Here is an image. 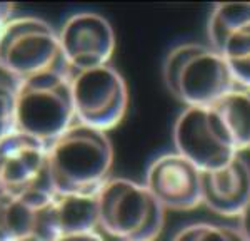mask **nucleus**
I'll use <instances>...</instances> for the list:
<instances>
[{
  "mask_svg": "<svg viewBox=\"0 0 250 241\" xmlns=\"http://www.w3.org/2000/svg\"><path fill=\"white\" fill-rule=\"evenodd\" d=\"M112 166L108 136L79 122L48 146V176L59 194L97 196L112 178Z\"/></svg>",
  "mask_w": 250,
  "mask_h": 241,
  "instance_id": "f257e3e1",
  "label": "nucleus"
},
{
  "mask_svg": "<svg viewBox=\"0 0 250 241\" xmlns=\"http://www.w3.org/2000/svg\"><path fill=\"white\" fill-rule=\"evenodd\" d=\"M162 79L185 107H210L237 87L225 59L210 46L184 42L167 52Z\"/></svg>",
  "mask_w": 250,
  "mask_h": 241,
  "instance_id": "f03ea898",
  "label": "nucleus"
},
{
  "mask_svg": "<svg viewBox=\"0 0 250 241\" xmlns=\"http://www.w3.org/2000/svg\"><path fill=\"white\" fill-rule=\"evenodd\" d=\"M72 71L57 67L23 79L15 96V131L50 146L74 126Z\"/></svg>",
  "mask_w": 250,
  "mask_h": 241,
  "instance_id": "7ed1b4c3",
  "label": "nucleus"
},
{
  "mask_svg": "<svg viewBox=\"0 0 250 241\" xmlns=\"http://www.w3.org/2000/svg\"><path fill=\"white\" fill-rule=\"evenodd\" d=\"M99 226L117 241H155L162 235L165 210L147 186L112 176L97 194Z\"/></svg>",
  "mask_w": 250,
  "mask_h": 241,
  "instance_id": "20e7f679",
  "label": "nucleus"
},
{
  "mask_svg": "<svg viewBox=\"0 0 250 241\" xmlns=\"http://www.w3.org/2000/svg\"><path fill=\"white\" fill-rule=\"evenodd\" d=\"M0 64L22 80L65 66L59 32L39 17H14L0 35Z\"/></svg>",
  "mask_w": 250,
  "mask_h": 241,
  "instance_id": "39448f33",
  "label": "nucleus"
},
{
  "mask_svg": "<svg viewBox=\"0 0 250 241\" xmlns=\"http://www.w3.org/2000/svg\"><path fill=\"white\" fill-rule=\"evenodd\" d=\"M70 84L79 124L107 134L124 120L128 109V87L110 64L72 72Z\"/></svg>",
  "mask_w": 250,
  "mask_h": 241,
  "instance_id": "423d86ee",
  "label": "nucleus"
},
{
  "mask_svg": "<svg viewBox=\"0 0 250 241\" xmlns=\"http://www.w3.org/2000/svg\"><path fill=\"white\" fill-rule=\"evenodd\" d=\"M175 152L200 172L227 166L239 156L215 107H185L173 124Z\"/></svg>",
  "mask_w": 250,
  "mask_h": 241,
  "instance_id": "0eeeda50",
  "label": "nucleus"
},
{
  "mask_svg": "<svg viewBox=\"0 0 250 241\" xmlns=\"http://www.w3.org/2000/svg\"><path fill=\"white\" fill-rule=\"evenodd\" d=\"M54 191L48 176V144L14 131L0 141V198Z\"/></svg>",
  "mask_w": 250,
  "mask_h": 241,
  "instance_id": "6e6552de",
  "label": "nucleus"
},
{
  "mask_svg": "<svg viewBox=\"0 0 250 241\" xmlns=\"http://www.w3.org/2000/svg\"><path fill=\"white\" fill-rule=\"evenodd\" d=\"M60 52L72 72L108 66L115 52V32L97 12H77L67 17L59 30Z\"/></svg>",
  "mask_w": 250,
  "mask_h": 241,
  "instance_id": "1a4fd4ad",
  "label": "nucleus"
},
{
  "mask_svg": "<svg viewBox=\"0 0 250 241\" xmlns=\"http://www.w3.org/2000/svg\"><path fill=\"white\" fill-rule=\"evenodd\" d=\"M144 184L164 210L190 211L202 204V172L177 152L152 161Z\"/></svg>",
  "mask_w": 250,
  "mask_h": 241,
  "instance_id": "9d476101",
  "label": "nucleus"
},
{
  "mask_svg": "<svg viewBox=\"0 0 250 241\" xmlns=\"http://www.w3.org/2000/svg\"><path fill=\"white\" fill-rule=\"evenodd\" d=\"M97 226V196L54 193L37 208L34 235L43 241H57L65 236L95 231Z\"/></svg>",
  "mask_w": 250,
  "mask_h": 241,
  "instance_id": "9b49d317",
  "label": "nucleus"
},
{
  "mask_svg": "<svg viewBox=\"0 0 250 241\" xmlns=\"http://www.w3.org/2000/svg\"><path fill=\"white\" fill-rule=\"evenodd\" d=\"M250 203V166L235 156L227 166L202 172V204L225 218H240Z\"/></svg>",
  "mask_w": 250,
  "mask_h": 241,
  "instance_id": "f8f14e48",
  "label": "nucleus"
},
{
  "mask_svg": "<svg viewBox=\"0 0 250 241\" xmlns=\"http://www.w3.org/2000/svg\"><path fill=\"white\" fill-rule=\"evenodd\" d=\"M55 191L32 193L27 196L0 198V241H10L20 236L34 235L37 208Z\"/></svg>",
  "mask_w": 250,
  "mask_h": 241,
  "instance_id": "ddd939ff",
  "label": "nucleus"
},
{
  "mask_svg": "<svg viewBox=\"0 0 250 241\" xmlns=\"http://www.w3.org/2000/svg\"><path fill=\"white\" fill-rule=\"evenodd\" d=\"M213 107L237 152L250 151V87L237 86Z\"/></svg>",
  "mask_w": 250,
  "mask_h": 241,
  "instance_id": "4468645a",
  "label": "nucleus"
},
{
  "mask_svg": "<svg viewBox=\"0 0 250 241\" xmlns=\"http://www.w3.org/2000/svg\"><path fill=\"white\" fill-rule=\"evenodd\" d=\"M250 27V2L215 3L207 22L208 46L215 47L225 35Z\"/></svg>",
  "mask_w": 250,
  "mask_h": 241,
  "instance_id": "2eb2a0df",
  "label": "nucleus"
},
{
  "mask_svg": "<svg viewBox=\"0 0 250 241\" xmlns=\"http://www.w3.org/2000/svg\"><path fill=\"white\" fill-rule=\"evenodd\" d=\"M213 50L225 59L237 86L250 87V27L225 35Z\"/></svg>",
  "mask_w": 250,
  "mask_h": 241,
  "instance_id": "dca6fc26",
  "label": "nucleus"
},
{
  "mask_svg": "<svg viewBox=\"0 0 250 241\" xmlns=\"http://www.w3.org/2000/svg\"><path fill=\"white\" fill-rule=\"evenodd\" d=\"M172 241H247L240 228L219 223H192L175 233Z\"/></svg>",
  "mask_w": 250,
  "mask_h": 241,
  "instance_id": "f3484780",
  "label": "nucleus"
},
{
  "mask_svg": "<svg viewBox=\"0 0 250 241\" xmlns=\"http://www.w3.org/2000/svg\"><path fill=\"white\" fill-rule=\"evenodd\" d=\"M15 131V94L0 91V141Z\"/></svg>",
  "mask_w": 250,
  "mask_h": 241,
  "instance_id": "a211bd4d",
  "label": "nucleus"
},
{
  "mask_svg": "<svg viewBox=\"0 0 250 241\" xmlns=\"http://www.w3.org/2000/svg\"><path fill=\"white\" fill-rule=\"evenodd\" d=\"M20 84H22V79L0 64V91H7L17 96Z\"/></svg>",
  "mask_w": 250,
  "mask_h": 241,
  "instance_id": "6ab92c4d",
  "label": "nucleus"
},
{
  "mask_svg": "<svg viewBox=\"0 0 250 241\" xmlns=\"http://www.w3.org/2000/svg\"><path fill=\"white\" fill-rule=\"evenodd\" d=\"M14 9L12 3H0V35H2L5 25L14 19Z\"/></svg>",
  "mask_w": 250,
  "mask_h": 241,
  "instance_id": "aec40b11",
  "label": "nucleus"
},
{
  "mask_svg": "<svg viewBox=\"0 0 250 241\" xmlns=\"http://www.w3.org/2000/svg\"><path fill=\"white\" fill-rule=\"evenodd\" d=\"M57 241H104V238L97 231H88V233H80V235L65 236V238H60Z\"/></svg>",
  "mask_w": 250,
  "mask_h": 241,
  "instance_id": "412c9836",
  "label": "nucleus"
},
{
  "mask_svg": "<svg viewBox=\"0 0 250 241\" xmlns=\"http://www.w3.org/2000/svg\"><path fill=\"white\" fill-rule=\"evenodd\" d=\"M240 231L244 233V236L247 238V241H250V203H249V206L245 208V211L242 213V216H240Z\"/></svg>",
  "mask_w": 250,
  "mask_h": 241,
  "instance_id": "4be33fe9",
  "label": "nucleus"
},
{
  "mask_svg": "<svg viewBox=\"0 0 250 241\" xmlns=\"http://www.w3.org/2000/svg\"><path fill=\"white\" fill-rule=\"evenodd\" d=\"M10 241H43V240H40L39 236H35V235H29V236H20V238H15Z\"/></svg>",
  "mask_w": 250,
  "mask_h": 241,
  "instance_id": "5701e85b",
  "label": "nucleus"
}]
</instances>
